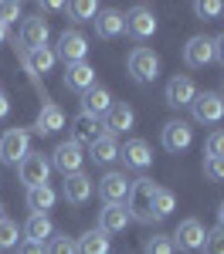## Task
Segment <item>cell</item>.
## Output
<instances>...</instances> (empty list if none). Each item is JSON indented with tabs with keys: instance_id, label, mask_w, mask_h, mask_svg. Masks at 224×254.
<instances>
[{
	"instance_id": "6da1fadb",
	"label": "cell",
	"mask_w": 224,
	"mask_h": 254,
	"mask_svg": "<svg viewBox=\"0 0 224 254\" xmlns=\"http://www.w3.org/2000/svg\"><path fill=\"white\" fill-rule=\"evenodd\" d=\"M156 183L149 176H136L129 180V196H126V210L136 224H156L153 220V196H156Z\"/></svg>"
},
{
	"instance_id": "7a4b0ae2",
	"label": "cell",
	"mask_w": 224,
	"mask_h": 254,
	"mask_svg": "<svg viewBox=\"0 0 224 254\" xmlns=\"http://www.w3.org/2000/svg\"><path fill=\"white\" fill-rule=\"evenodd\" d=\"M126 71H129V78L140 81V85L156 81V75H160V55L153 48H133L129 58H126Z\"/></svg>"
},
{
	"instance_id": "3957f363",
	"label": "cell",
	"mask_w": 224,
	"mask_h": 254,
	"mask_svg": "<svg viewBox=\"0 0 224 254\" xmlns=\"http://www.w3.org/2000/svg\"><path fill=\"white\" fill-rule=\"evenodd\" d=\"M81 166H85V146H78L75 139H65V142L55 146L51 170H58L61 176H75V173H81Z\"/></svg>"
},
{
	"instance_id": "277c9868",
	"label": "cell",
	"mask_w": 224,
	"mask_h": 254,
	"mask_svg": "<svg viewBox=\"0 0 224 254\" xmlns=\"http://www.w3.org/2000/svg\"><path fill=\"white\" fill-rule=\"evenodd\" d=\"M17 176L27 190L34 187H48V176H51V156L44 153H27V156L17 163Z\"/></svg>"
},
{
	"instance_id": "5b68a950",
	"label": "cell",
	"mask_w": 224,
	"mask_h": 254,
	"mask_svg": "<svg viewBox=\"0 0 224 254\" xmlns=\"http://www.w3.org/2000/svg\"><path fill=\"white\" fill-rule=\"evenodd\" d=\"M27 153H31V129L14 126V129H7V132L0 136V159H3L7 166H17Z\"/></svg>"
},
{
	"instance_id": "8992f818",
	"label": "cell",
	"mask_w": 224,
	"mask_h": 254,
	"mask_svg": "<svg viewBox=\"0 0 224 254\" xmlns=\"http://www.w3.org/2000/svg\"><path fill=\"white\" fill-rule=\"evenodd\" d=\"M190 116L201 126H218L224 119V98L221 92H197L190 102Z\"/></svg>"
},
{
	"instance_id": "52a82bcc",
	"label": "cell",
	"mask_w": 224,
	"mask_h": 254,
	"mask_svg": "<svg viewBox=\"0 0 224 254\" xmlns=\"http://www.w3.org/2000/svg\"><path fill=\"white\" fill-rule=\"evenodd\" d=\"M85 55H88V38H85L81 31H75V27L61 31L58 48H55V58L65 61V64H78V61H85Z\"/></svg>"
},
{
	"instance_id": "ba28073f",
	"label": "cell",
	"mask_w": 224,
	"mask_h": 254,
	"mask_svg": "<svg viewBox=\"0 0 224 254\" xmlns=\"http://www.w3.org/2000/svg\"><path fill=\"white\" fill-rule=\"evenodd\" d=\"M48 38H51V24L44 17H27L17 31V44L24 51H38V48H48Z\"/></svg>"
},
{
	"instance_id": "9c48e42d",
	"label": "cell",
	"mask_w": 224,
	"mask_h": 254,
	"mask_svg": "<svg viewBox=\"0 0 224 254\" xmlns=\"http://www.w3.org/2000/svg\"><path fill=\"white\" fill-rule=\"evenodd\" d=\"M173 248L177 251H201L204 248V237H207V231H204V224L197 220V217H187V220H180V227L173 231Z\"/></svg>"
},
{
	"instance_id": "30bf717a",
	"label": "cell",
	"mask_w": 224,
	"mask_h": 254,
	"mask_svg": "<svg viewBox=\"0 0 224 254\" xmlns=\"http://www.w3.org/2000/svg\"><path fill=\"white\" fill-rule=\"evenodd\" d=\"M126 34L133 41H146L156 34V14L146 7V3H140V7H133L129 14H126Z\"/></svg>"
},
{
	"instance_id": "8fae6325",
	"label": "cell",
	"mask_w": 224,
	"mask_h": 254,
	"mask_svg": "<svg viewBox=\"0 0 224 254\" xmlns=\"http://www.w3.org/2000/svg\"><path fill=\"white\" fill-rule=\"evenodd\" d=\"M194 95H197V85H194L190 75H173L166 81V88H163V98H166L170 109H190Z\"/></svg>"
},
{
	"instance_id": "7c38bea8",
	"label": "cell",
	"mask_w": 224,
	"mask_h": 254,
	"mask_svg": "<svg viewBox=\"0 0 224 254\" xmlns=\"http://www.w3.org/2000/svg\"><path fill=\"white\" fill-rule=\"evenodd\" d=\"M214 61V38L207 34H194L183 44V64L187 68H207Z\"/></svg>"
},
{
	"instance_id": "4fadbf2b",
	"label": "cell",
	"mask_w": 224,
	"mask_h": 254,
	"mask_svg": "<svg viewBox=\"0 0 224 254\" xmlns=\"http://www.w3.org/2000/svg\"><path fill=\"white\" fill-rule=\"evenodd\" d=\"M160 142L166 153H183L190 142H194V129H190V122H183V119H173V122H166L160 132Z\"/></svg>"
},
{
	"instance_id": "5bb4252c",
	"label": "cell",
	"mask_w": 224,
	"mask_h": 254,
	"mask_svg": "<svg viewBox=\"0 0 224 254\" xmlns=\"http://www.w3.org/2000/svg\"><path fill=\"white\" fill-rule=\"evenodd\" d=\"M65 122H68V116H65V109H61L58 102H44L38 119H34V126H31V132H38V136H55V132L65 129Z\"/></svg>"
},
{
	"instance_id": "9a60e30c",
	"label": "cell",
	"mask_w": 224,
	"mask_h": 254,
	"mask_svg": "<svg viewBox=\"0 0 224 254\" xmlns=\"http://www.w3.org/2000/svg\"><path fill=\"white\" fill-rule=\"evenodd\" d=\"M119 159L126 170H136V173L153 166V153H149L146 139H126V146H119Z\"/></svg>"
},
{
	"instance_id": "2e32d148",
	"label": "cell",
	"mask_w": 224,
	"mask_h": 254,
	"mask_svg": "<svg viewBox=\"0 0 224 254\" xmlns=\"http://www.w3.org/2000/svg\"><path fill=\"white\" fill-rule=\"evenodd\" d=\"M136 126V112L126 105V102H112V109L105 112V119H102V129H105V136H122V132H129Z\"/></svg>"
},
{
	"instance_id": "e0dca14e",
	"label": "cell",
	"mask_w": 224,
	"mask_h": 254,
	"mask_svg": "<svg viewBox=\"0 0 224 254\" xmlns=\"http://www.w3.org/2000/svg\"><path fill=\"white\" fill-rule=\"evenodd\" d=\"M65 88L75 92V95H85L88 88H95V68H92L88 61L65 64Z\"/></svg>"
},
{
	"instance_id": "ac0fdd59",
	"label": "cell",
	"mask_w": 224,
	"mask_h": 254,
	"mask_svg": "<svg viewBox=\"0 0 224 254\" xmlns=\"http://www.w3.org/2000/svg\"><path fill=\"white\" fill-rule=\"evenodd\" d=\"M99 196L105 203H126V196H129V180H126V173L109 170L99 180Z\"/></svg>"
},
{
	"instance_id": "d6986e66",
	"label": "cell",
	"mask_w": 224,
	"mask_h": 254,
	"mask_svg": "<svg viewBox=\"0 0 224 254\" xmlns=\"http://www.w3.org/2000/svg\"><path fill=\"white\" fill-rule=\"evenodd\" d=\"M92 190H95V183H92L85 173H75V176H65L61 196H65L72 207H81V203H88V200H92Z\"/></svg>"
},
{
	"instance_id": "ffe728a7",
	"label": "cell",
	"mask_w": 224,
	"mask_h": 254,
	"mask_svg": "<svg viewBox=\"0 0 224 254\" xmlns=\"http://www.w3.org/2000/svg\"><path fill=\"white\" fill-rule=\"evenodd\" d=\"M112 92L109 88H102V85H95V88H88L85 95H81V112L92 119H105V112L112 109Z\"/></svg>"
},
{
	"instance_id": "44dd1931",
	"label": "cell",
	"mask_w": 224,
	"mask_h": 254,
	"mask_svg": "<svg viewBox=\"0 0 224 254\" xmlns=\"http://www.w3.org/2000/svg\"><path fill=\"white\" fill-rule=\"evenodd\" d=\"M102 132H105L102 129V119H92V116H85V112H78V116L72 119V139L78 146H92Z\"/></svg>"
},
{
	"instance_id": "7402d4cb",
	"label": "cell",
	"mask_w": 224,
	"mask_h": 254,
	"mask_svg": "<svg viewBox=\"0 0 224 254\" xmlns=\"http://www.w3.org/2000/svg\"><path fill=\"white\" fill-rule=\"evenodd\" d=\"M129 220H133V217H129V210H126V203H105V207L99 210V231L119 234V231H126Z\"/></svg>"
},
{
	"instance_id": "603a6c76",
	"label": "cell",
	"mask_w": 224,
	"mask_h": 254,
	"mask_svg": "<svg viewBox=\"0 0 224 254\" xmlns=\"http://www.w3.org/2000/svg\"><path fill=\"white\" fill-rule=\"evenodd\" d=\"M95 34L102 41H116L119 34H126V14H119V10H99L95 14Z\"/></svg>"
},
{
	"instance_id": "cb8c5ba5",
	"label": "cell",
	"mask_w": 224,
	"mask_h": 254,
	"mask_svg": "<svg viewBox=\"0 0 224 254\" xmlns=\"http://www.w3.org/2000/svg\"><path fill=\"white\" fill-rule=\"evenodd\" d=\"M85 156L92 159L95 166H112V163L119 159V142H116L112 136H105V132H102V136L88 146V153H85Z\"/></svg>"
},
{
	"instance_id": "d4e9b609",
	"label": "cell",
	"mask_w": 224,
	"mask_h": 254,
	"mask_svg": "<svg viewBox=\"0 0 224 254\" xmlns=\"http://www.w3.org/2000/svg\"><path fill=\"white\" fill-rule=\"evenodd\" d=\"M109 251H112V237L99 227H92L78 237V254H109Z\"/></svg>"
},
{
	"instance_id": "484cf974",
	"label": "cell",
	"mask_w": 224,
	"mask_h": 254,
	"mask_svg": "<svg viewBox=\"0 0 224 254\" xmlns=\"http://www.w3.org/2000/svg\"><path fill=\"white\" fill-rule=\"evenodd\" d=\"M24 200H27V210H31V214H48V210L58 203V193H55L51 183H48V187H34V190H27Z\"/></svg>"
},
{
	"instance_id": "4316f807",
	"label": "cell",
	"mask_w": 224,
	"mask_h": 254,
	"mask_svg": "<svg viewBox=\"0 0 224 254\" xmlns=\"http://www.w3.org/2000/svg\"><path fill=\"white\" fill-rule=\"evenodd\" d=\"M44 237H55L51 217L48 214H31L27 224H24V241H41V244H44Z\"/></svg>"
},
{
	"instance_id": "83f0119b",
	"label": "cell",
	"mask_w": 224,
	"mask_h": 254,
	"mask_svg": "<svg viewBox=\"0 0 224 254\" xmlns=\"http://www.w3.org/2000/svg\"><path fill=\"white\" fill-rule=\"evenodd\" d=\"M173 207H177V196L170 193V190H156V196H153V220L160 224V220H166V217L173 214Z\"/></svg>"
},
{
	"instance_id": "f1b7e54d",
	"label": "cell",
	"mask_w": 224,
	"mask_h": 254,
	"mask_svg": "<svg viewBox=\"0 0 224 254\" xmlns=\"http://www.w3.org/2000/svg\"><path fill=\"white\" fill-rule=\"evenodd\" d=\"M143 254H177L173 248V237L170 234H153L143 241Z\"/></svg>"
},
{
	"instance_id": "f546056e",
	"label": "cell",
	"mask_w": 224,
	"mask_h": 254,
	"mask_svg": "<svg viewBox=\"0 0 224 254\" xmlns=\"http://www.w3.org/2000/svg\"><path fill=\"white\" fill-rule=\"evenodd\" d=\"M20 241H24V237H20V227L14 224V220H7V217H3V220H0V251L17 248Z\"/></svg>"
},
{
	"instance_id": "4dcf8cb0",
	"label": "cell",
	"mask_w": 224,
	"mask_h": 254,
	"mask_svg": "<svg viewBox=\"0 0 224 254\" xmlns=\"http://www.w3.org/2000/svg\"><path fill=\"white\" fill-rule=\"evenodd\" d=\"M65 14H68L72 20H95L99 7H95L92 0H78V3H68V7H65Z\"/></svg>"
},
{
	"instance_id": "1f68e13d",
	"label": "cell",
	"mask_w": 224,
	"mask_h": 254,
	"mask_svg": "<svg viewBox=\"0 0 224 254\" xmlns=\"http://www.w3.org/2000/svg\"><path fill=\"white\" fill-rule=\"evenodd\" d=\"M48 254H78V241H72L68 234H55L48 241Z\"/></svg>"
},
{
	"instance_id": "d6a6232c",
	"label": "cell",
	"mask_w": 224,
	"mask_h": 254,
	"mask_svg": "<svg viewBox=\"0 0 224 254\" xmlns=\"http://www.w3.org/2000/svg\"><path fill=\"white\" fill-rule=\"evenodd\" d=\"M194 14L201 20H214V17L224 14V3L221 0H197V3H194Z\"/></svg>"
},
{
	"instance_id": "836d02e7",
	"label": "cell",
	"mask_w": 224,
	"mask_h": 254,
	"mask_svg": "<svg viewBox=\"0 0 224 254\" xmlns=\"http://www.w3.org/2000/svg\"><path fill=\"white\" fill-rule=\"evenodd\" d=\"M201 254H224V227H214V231H207Z\"/></svg>"
},
{
	"instance_id": "e575fe53",
	"label": "cell",
	"mask_w": 224,
	"mask_h": 254,
	"mask_svg": "<svg viewBox=\"0 0 224 254\" xmlns=\"http://www.w3.org/2000/svg\"><path fill=\"white\" fill-rule=\"evenodd\" d=\"M204 173L214 183H224V156H207L204 159Z\"/></svg>"
},
{
	"instance_id": "d590c367",
	"label": "cell",
	"mask_w": 224,
	"mask_h": 254,
	"mask_svg": "<svg viewBox=\"0 0 224 254\" xmlns=\"http://www.w3.org/2000/svg\"><path fill=\"white\" fill-rule=\"evenodd\" d=\"M204 156H224V129L207 136V142H204Z\"/></svg>"
},
{
	"instance_id": "8d00e7d4",
	"label": "cell",
	"mask_w": 224,
	"mask_h": 254,
	"mask_svg": "<svg viewBox=\"0 0 224 254\" xmlns=\"http://www.w3.org/2000/svg\"><path fill=\"white\" fill-rule=\"evenodd\" d=\"M17 17H20V3H14V0H0V24L7 27V24H14Z\"/></svg>"
},
{
	"instance_id": "74e56055",
	"label": "cell",
	"mask_w": 224,
	"mask_h": 254,
	"mask_svg": "<svg viewBox=\"0 0 224 254\" xmlns=\"http://www.w3.org/2000/svg\"><path fill=\"white\" fill-rule=\"evenodd\" d=\"M17 254H48V244H41V241H20Z\"/></svg>"
},
{
	"instance_id": "f35d334b",
	"label": "cell",
	"mask_w": 224,
	"mask_h": 254,
	"mask_svg": "<svg viewBox=\"0 0 224 254\" xmlns=\"http://www.w3.org/2000/svg\"><path fill=\"white\" fill-rule=\"evenodd\" d=\"M38 7L44 10V14H55V10H65V3H58V0H41Z\"/></svg>"
},
{
	"instance_id": "ab89813d",
	"label": "cell",
	"mask_w": 224,
	"mask_h": 254,
	"mask_svg": "<svg viewBox=\"0 0 224 254\" xmlns=\"http://www.w3.org/2000/svg\"><path fill=\"white\" fill-rule=\"evenodd\" d=\"M214 61H221V64H224V34H221V38H214Z\"/></svg>"
},
{
	"instance_id": "60d3db41",
	"label": "cell",
	"mask_w": 224,
	"mask_h": 254,
	"mask_svg": "<svg viewBox=\"0 0 224 254\" xmlns=\"http://www.w3.org/2000/svg\"><path fill=\"white\" fill-rule=\"evenodd\" d=\"M7 112H10V102H7V95H0V122L7 119Z\"/></svg>"
},
{
	"instance_id": "b9f144b4",
	"label": "cell",
	"mask_w": 224,
	"mask_h": 254,
	"mask_svg": "<svg viewBox=\"0 0 224 254\" xmlns=\"http://www.w3.org/2000/svg\"><path fill=\"white\" fill-rule=\"evenodd\" d=\"M3 41H7V27L0 24V44H3Z\"/></svg>"
},
{
	"instance_id": "7bdbcfd3",
	"label": "cell",
	"mask_w": 224,
	"mask_h": 254,
	"mask_svg": "<svg viewBox=\"0 0 224 254\" xmlns=\"http://www.w3.org/2000/svg\"><path fill=\"white\" fill-rule=\"evenodd\" d=\"M218 220H221V227H224V203H221V210H218Z\"/></svg>"
},
{
	"instance_id": "ee69618b",
	"label": "cell",
	"mask_w": 224,
	"mask_h": 254,
	"mask_svg": "<svg viewBox=\"0 0 224 254\" xmlns=\"http://www.w3.org/2000/svg\"><path fill=\"white\" fill-rule=\"evenodd\" d=\"M0 220H3V203H0Z\"/></svg>"
},
{
	"instance_id": "f6af8a7d",
	"label": "cell",
	"mask_w": 224,
	"mask_h": 254,
	"mask_svg": "<svg viewBox=\"0 0 224 254\" xmlns=\"http://www.w3.org/2000/svg\"><path fill=\"white\" fill-rule=\"evenodd\" d=\"M0 95H3V88H0Z\"/></svg>"
},
{
	"instance_id": "bcb514c9",
	"label": "cell",
	"mask_w": 224,
	"mask_h": 254,
	"mask_svg": "<svg viewBox=\"0 0 224 254\" xmlns=\"http://www.w3.org/2000/svg\"><path fill=\"white\" fill-rule=\"evenodd\" d=\"M221 98H224V95H221Z\"/></svg>"
}]
</instances>
